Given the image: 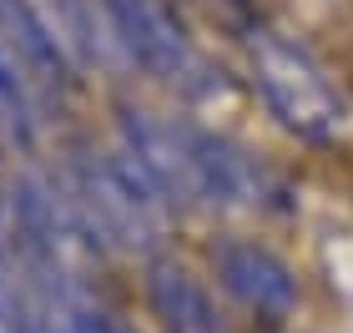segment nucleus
<instances>
[{
  "mask_svg": "<svg viewBox=\"0 0 353 333\" xmlns=\"http://www.w3.org/2000/svg\"><path fill=\"white\" fill-rule=\"evenodd\" d=\"M248 71L268 111L303 141H333L353 117L343 86L323 71V61L283 30H248Z\"/></svg>",
  "mask_w": 353,
  "mask_h": 333,
  "instance_id": "f257e3e1",
  "label": "nucleus"
},
{
  "mask_svg": "<svg viewBox=\"0 0 353 333\" xmlns=\"http://www.w3.org/2000/svg\"><path fill=\"white\" fill-rule=\"evenodd\" d=\"M222 6H243V0H222Z\"/></svg>",
  "mask_w": 353,
  "mask_h": 333,
  "instance_id": "1a4fd4ad",
  "label": "nucleus"
},
{
  "mask_svg": "<svg viewBox=\"0 0 353 333\" xmlns=\"http://www.w3.org/2000/svg\"><path fill=\"white\" fill-rule=\"evenodd\" d=\"M66 202L91 248L101 243V248L137 252V248H152L162 232V197L126 152H76Z\"/></svg>",
  "mask_w": 353,
  "mask_h": 333,
  "instance_id": "f03ea898",
  "label": "nucleus"
},
{
  "mask_svg": "<svg viewBox=\"0 0 353 333\" xmlns=\"http://www.w3.org/2000/svg\"><path fill=\"white\" fill-rule=\"evenodd\" d=\"M147 298H152V313L162 319L167 333H222V313L212 303V293L182 263L157 258L147 268Z\"/></svg>",
  "mask_w": 353,
  "mask_h": 333,
  "instance_id": "423d86ee",
  "label": "nucleus"
},
{
  "mask_svg": "<svg viewBox=\"0 0 353 333\" xmlns=\"http://www.w3.org/2000/svg\"><path fill=\"white\" fill-rule=\"evenodd\" d=\"M212 273L222 293L263 323H278L298 308V278L272 248L252 243V237H217L212 243Z\"/></svg>",
  "mask_w": 353,
  "mask_h": 333,
  "instance_id": "39448f33",
  "label": "nucleus"
},
{
  "mask_svg": "<svg viewBox=\"0 0 353 333\" xmlns=\"http://www.w3.org/2000/svg\"><path fill=\"white\" fill-rule=\"evenodd\" d=\"M106 26L117 30V41L126 46V56L141 71H152L157 81L182 86V91H207V66L197 56V46L187 41L182 15L172 10V0H101Z\"/></svg>",
  "mask_w": 353,
  "mask_h": 333,
  "instance_id": "7ed1b4c3",
  "label": "nucleus"
},
{
  "mask_svg": "<svg viewBox=\"0 0 353 333\" xmlns=\"http://www.w3.org/2000/svg\"><path fill=\"white\" fill-rule=\"evenodd\" d=\"M0 258L10 268L21 263V202H15V187L0 182Z\"/></svg>",
  "mask_w": 353,
  "mask_h": 333,
  "instance_id": "6e6552de",
  "label": "nucleus"
},
{
  "mask_svg": "<svg viewBox=\"0 0 353 333\" xmlns=\"http://www.w3.org/2000/svg\"><path fill=\"white\" fill-rule=\"evenodd\" d=\"M268 177L237 141L182 121L176 126V202L187 208H252Z\"/></svg>",
  "mask_w": 353,
  "mask_h": 333,
  "instance_id": "20e7f679",
  "label": "nucleus"
},
{
  "mask_svg": "<svg viewBox=\"0 0 353 333\" xmlns=\"http://www.w3.org/2000/svg\"><path fill=\"white\" fill-rule=\"evenodd\" d=\"M0 333H30V288L0 258Z\"/></svg>",
  "mask_w": 353,
  "mask_h": 333,
  "instance_id": "0eeeda50",
  "label": "nucleus"
}]
</instances>
